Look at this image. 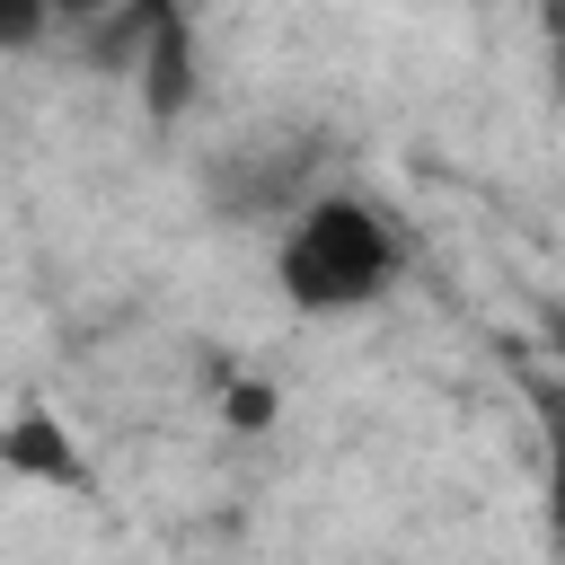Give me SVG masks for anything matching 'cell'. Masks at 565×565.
Here are the masks:
<instances>
[{"label": "cell", "instance_id": "6", "mask_svg": "<svg viewBox=\"0 0 565 565\" xmlns=\"http://www.w3.org/2000/svg\"><path fill=\"white\" fill-rule=\"evenodd\" d=\"M547 344H556V371H565V309H547Z\"/></svg>", "mask_w": 565, "mask_h": 565}, {"label": "cell", "instance_id": "1", "mask_svg": "<svg viewBox=\"0 0 565 565\" xmlns=\"http://www.w3.org/2000/svg\"><path fill=\"white\" fill-rule=\"evenodd\" d=\"M274 274H282V300L300 318H344V309H371L397 282V238L362 194H318L282 230Z\"/></svg>", "mask_w": 565, "mask_h": 565}, {"label": "cell", "instance_id": "2", "mask_svg": "<svg viewBox=\"0 0 565 565\" xmlns=\"http://www.w3.org/2000/svg\"><path fill=\"white\" fill-rule=\"evenodd\" d=\"M0 477H35V486H88V468H79V450H71V433L44 415V406H18V424H9V441H0Z\"/></svg>", "mask_w": 565, "mask_h": 565}, {"label": "cell", "instance_id": "4", "mask_svg": "<svg viewBox=\"0 0 565 565\" xmlns=\"http://www.w3.org/2000/svg\"><path fill=\"white\" fill-rule=\"evenodd\" d=\"M274 406H282V397H274L265 380H230V371H221V415H230L238 433H265V424H274Z\"/></svg>", "mask_w": 565, "mask_h": 565}, {"label": "cell", "instance_id": "5", "mask_svg": "<svg viewBox=\"0 0 565 565\" xmlns=\"http://www.w3.org/2000/svg\"><path fill=\"white\" fill-rule=\"evenodd\" d=\"M53 18H62L53 0H0V44H9V53H35Z\"/></svg>", "mask_w": 565, "mask_h": 565}, {"label": "cell", "instance_id": "3", "mask_svg": "<svg viewBox=\"0 0 565 565\" xmlns=\"http://www.w3.org/2000/svg\"><path fill=\"white\" fill-rule=\"evenodd\" d=\"M539 450H547V521L565 539V371L539 380Z\"/></svg>", "mask_w": 565, "mask_h": 565}]
</instances>
